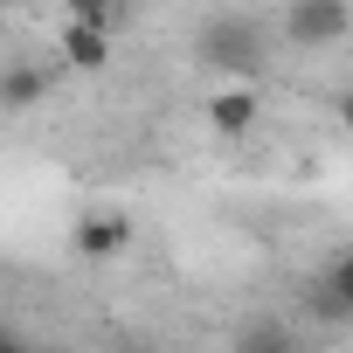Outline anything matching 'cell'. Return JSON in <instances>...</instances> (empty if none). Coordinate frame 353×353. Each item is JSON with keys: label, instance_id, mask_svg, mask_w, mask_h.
I'll use <instances>...</instances> for the list:
<instances>
[{"label": "cell", "instance_id": "8fae6325", "mask_svg": "<svg viewBox=\"0 0 353 353\" xmlns=\"http://www.w3.org/2000/svg\"><path fill=\"white\" fill-rule=\"evenodd\" d=\"M284 353H305V346H284Z\"/></svg>", "mask_w": 353, "mask_h": 353}, {"label": "cell", "instance_id": "ba28073f", "mask_svg": "<svg viewBox=\"0 0 353 353\" xmlns=\"http://www.w3.org/2000/svg\"><path fill=\"white\" fill-rule=\"evenodd\" d=\"M291 346V332L277 325V319H256V325H243V339H236V353H284Z\"/></svg>", "mask_w": 353, "mask_h": 353}, {"label": "cell", "instance_id": "7a4b0ae2", "mask_svg": "<svg viewBox=\"0 0 353 353\" xmlns=\"http://www.w3.org/2000/svg\"><path fill=\"white\" fill-rule=\"evenodd\" d=\"M346 28H353L346 0H291V8H284V42L298 56H319V49L346 42Z\"/></svg>", "mask_w": 353, "mask_h": 353}, {"label": "cell", "instance_id": "52a82bcc", "mask_svg": "<svg viewBox=\"0 0 353 353\" xmlns=\"http://www.w3.org/2000/svg\"><path fill=\"white\" fill-rule=\"evenodd\" d=\"M312 305H319L325 319H353V250H339V256L325 263V277L312 284Z\"/></svg>", "mask_w": 353, "mask_h": 353}, {"label": "cell", "instance_id": "6da1fadb", "mask_svg": "<svg viewBox=\"0 0 353 353\" xmlns=\"http://www.w3.org/2000/svg\"><path fill=\"white\" fill-rule=\"evenodd\" d=\"M201 63L222 70V77H250V70L263 63V35H256V21H243V14H215V21H201Z\"/></svg>", "mask_w": 353, "mask_h": 353}, {"label": "cell", "instance_id": "3957f363", "mask_svg": "<svg viewBox=\"0 0 353 353\" xmlns=\"http://www.w3.org/2000/svg\"><path fill=\"white\" fill-rule=\"evenodd\" d=\"M111 35L118 28H104V21H63V35H56V56L70 63V70H83V77H97V70H111Z\"/></svg>", "mask_w": 353, "mask_h": 353}, {"label": "cell", "instance_id": "5b68a950", "mask_svg": "<svg viewBox=\"0 0 353 353\" xmlns=\"http://www.w3.org/2000/svg\"><path fill=\"white\" fill-rule=\"evenodd\" d=\"M256 111H263V97H256L250 83H222V90L208 97V125H215L222 139H243V132L256 125Z\"/></svg>", "mask_w": 353, "mask_h": 353}, {"label": "cell", "instance_id": "277c9868", "mask_svg": "<svg viewBox=\"0 0 353 353\" xmlns=\"http://www.w3.org/2000/svg\"><path fill=\"white\" fill-rule=\"evenodd\" d=\"M70 250H77L83 263H118V256L132 250V222H125V215H111V208H97V215H83V222H77Z\"/></svg>", "mask_w": 353, "mask_h": 353}, {"label": "cell", "instance_id": "8992f818", "mask_svg": "<svg viewBox=\"0 0 353 353\" xmlns=\"http://www.w3.org/2000/svg\"><path fill=\"white\" fill-rule=\"evenodd\" d=\"M49 90H56V77H49L42 63H8V77H0V104H8L14 118H28Z\"/></svg>", "mask_w": 353, "mask_h": 353}, {"label": "cell", "instance_id": "30bf717a", "mask_svg": "<svg viewBox=\"0 0 353 353\" xmlns=\"http://www.w3.org/2000/svg\"><path fill=\"white\" fill-rule=\"evenodd\" d=\"M332 111H339V125L353 132V90H339V97H332Z\"/></svg>", "mask_w": 353, "mask_h": 353}, {"label": "cell", "instance_id": "9c48e42d", "mask_svg": "<svg viewBox=\"0 0 353 353\" xmlns=\"http://www.w3.org/2000/svg\"><path fill=\"white\" fill-rule=\"evenodd\" d=\"M70 14H77V21H104V28H118V0H70Z\"/></svg>", "mask_w": 353, "mask_h": 353}]
</instances>
